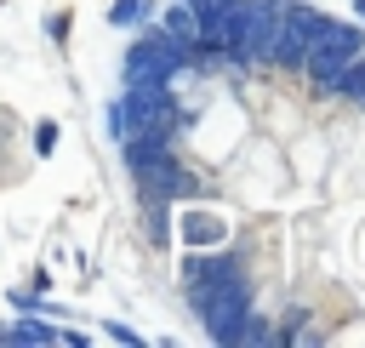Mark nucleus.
I'll list each match as a JSON object with an SVG mask.
<instances>
[{"mask_svg": "<svg viewBox=\"0 0 365 348\" xmlns=\"http://www.w3.org/2000/svg\"><path fill=\"white\" fill-rule=\"evenodd\" d=\"M222 234H228V228H222L217 217H182V240H188V245H200V251L222 245Z\"/></svg>", "mask_w": 365, "mask_h": 348, "instance_id": "nucleus-4", "label": "nucleus"}, {"mask_svg": "<svg viewBox=\"0 0 365 348\" xmlns=\"http://www.w3.org/2000/svg\"><path fill=\"white\" fill-rule=\"evenodd\" d=\"M108 17H114L120 29H125V23H143V17H148V0H120V6L108 11Z\"/></svg>", "mask_w": 365, "mask_h": 348, "instance_id": "nucleus-5", "label": "nucleus"}, {"mask_svg": "<svg viewBox=\"0 0 365 348\" xmlns=\"http://www.w3.org/2000/svg\"><path fill=\"white\" fill-rule=\"evenodd\" d=\"M251 314V291H245V280H240V268L228 274V280H217L211 291H205V302H200V319L211 325V337L217 342H234V325Z\"/></svg>", "mask_w": 365, "mask_h": 348, "instance_id": "nucleus-1", "label": "nucleus"}, {"mask_svg": "<svg viewBox=\"0 0 365 348\" xmlns=\"http://www.w3.org/2000/svg\"><path fill=\"white\" fill-rule=\"evenodd\" d=\"M137 200H143V217H148V240H154V245H165V240H171V217H165V194H154V188H137Z\"/></svg>", "mask_w": 365, "mask_h": 348, "instance_id": "nucleus-3", "label": "nucleus"}, {"mask_svg": "<svg viewBox=\"0 0 365 348\" xmlns=\"http://www.w3.org/2000/svg\"><path fill=\"white\" fill-rule=\"evenodd\" d=\"M228 274H234V262H228V257H188V262H182V291H188V302L200 308V302H205V291H211L217 280H228Z\"/></svg>", "mask_w": 365, "mask_h": 348, "instance_id": "nucleus-2", "label": "nucleus"}, {"mask_svg": "<svg viewBox=\"0 0 365 348\" xmlns=\"http://www.w3.org/2000/svg\"><path fill=\"white\" fill-rule=\"evenodd\" d=\"M51 143H57V126H51V120H46V126H40V131H34V148H40V154H51Z\"/></svg>", "mask_w": 365, "mask_h": 348, "instance_id": "nucleus-6", "label": "nucleus"}]
</instances>
